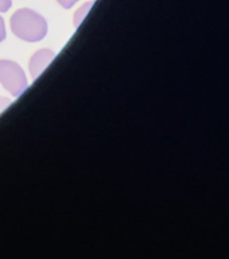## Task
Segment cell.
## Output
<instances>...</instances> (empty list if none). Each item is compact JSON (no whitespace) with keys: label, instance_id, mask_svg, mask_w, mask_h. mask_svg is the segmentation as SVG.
<instances>
[{"label":"cell","instance_id":"cell-4","mask_svg":"<svg viewBox=\"0 0 229 259\" xmlns=\"http://www.w3.org/2000/svg\"><path fill=\"white\" fill-rule=\"evenodd\" d=\"M92 4H93L92 2H90V3L84 4V6H82V7L76 12V16H74V24H76V26H78V24L81 23V20H82V18L85 16V14H88L89 8L92 7Z\"/></svg>","mask_w":229,"mask_h":259},{"label":"cell","instance_id":"cell-2","mask_svg":"<svg viewBox=\"0 0 229 259\" xmlns=\"http://www.w3.org/2000/svg\"><path fill=\"white\" fill-rule=\"evenodd\" d=\"M0 82L12 96H19L27 88L23 69L12 61H0Z\"/></svg>","mask_w":229,"mask_h":259},{"label":"cell","instance_id":"cell-6","mask_svg":"<svg viewBox=\"0 0 229 259\" xmlns=\"http://www.w3.org/2000/svg\"><path fill=\"white\" fill-rule=\"evenodd\" d=\"M10 7H11V0H0V11H8Z\"/></svg>","mask_w":229,"mask_h":259},{"label":"cell","instance_id":"cell-1","mask_svg":"<svg viewBox=\"0 0 229 259\" xmlns=\"http://www.w3.org/2000/svg\"><path fill=\"white\" fill-rule=\"evenodd\" d=\"M11 30L20 39L27 42H38L43 39L48 32V23L39 14L22 8L16 11L11 18Z\"/></svg>","mask_w":229,"mask_h":259},{"label":"cell","instance_id":"cell-8","mask_svg":"<svg viewBox=\"0 0 229 259\" xmlns=\"http://www.w3.org/2000/svg\"><path fill=\"white\" fill-rule=\"evenodd\" d=\"M6 38V27H4V20L0 16V42Z\"/></svg>","mask_w":229,"mask_h":259},{"label":"cell","instance_id":"cell-7","mask_svg":"<svg viewBox=\"0 0 229 259\" xmlns=\"http://www.w3.org/2000/svg\"><path fill=\"white\" fill-rule=\"evenodd\" d=\"M11 104V101L8 99H4V97H0V112H3L4 109L7 108L8 105Z\"/></svg>","mask_w":229,"mask_h":259},{"label":"cell","instance_id":"cell-5","mask_svg":"<svg viewBox=\"0 0 229 259\" xmlns=\"http://www.w3.org/2000/svg\"><path fill=\"white\" fill-rule=\"evenodd\" d=\"M78 0H58V3L64 8H72Z\"/></svg>","mask_w":229,"mask_h":259},{"label":"cell","instance_id":"cell-3","mask_svg":"<svg viewBox=\"0 0 229 259\" xmlns=\"http://www.w3.org/2000/svg\"><path fill=\"white\" fill-rule=\"evenodd\" d=\"M53 58H54V53L52 50H39L36 54H34L30 61V72L32 78L39 76L43 72V69L52 62Z\"/></svg>","mask_w":229,"mask_h":259}]
</instances>
